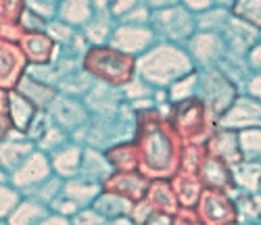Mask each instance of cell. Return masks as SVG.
Wrapping results in <instances>:
<instances>
[{"label":"cell","instance_id":"31","mask_svg":"<svg viewBox=\"0 0 261 225\" xmlns=\"http://www.w3.org/2000/svg\"><path fill=\"white\" fill-rule=\"evenodd\" d=\"M228 225H249V223H241V221H236V223H228Z\"/></svg>","mask_w":261,"mask_h":225},{"label":"cell","instance_id":"7","mask_svg":"<svg viewBox=\"0 0 261 225\" xmlns=\"http://www.w3.org/2000/svg\"><path fill=\"white\" fill-rule=\"evenodd\" d=\"M222 129L243 131L249 127H261V102L249 94L236 96L232 106L222 115Z\"/></svg>","mask_w":261,"mask_h":225},{"label":"cell","instance_id":"21","mask_svg":"<svg viewBox=\"0 0 261 225\" xmlns=\"http://www.w3.org/2000/svg\"><path fill=\"white\" fill-rule=\"evenodd\" d=\"M176 194H178V200H182L184 205H194L199 198H201V186L194 182V179H190V177H182V179H178L176 182Z\"/></svg>","mask_w":261,"mask_h":225},{"label":"cell","instance_id":"6","mask_svg":"<svg viewBox=\"0 0 261 225\" xmlns=\"http://www.w3.org/2000/svg\"><path fill=\"white\" fill-rule=\"evenodd\" d=\"M153 23L169 40H186L194 36L197 17L182 7L178 9L173 7V9H163L157 15H153Z\"/></svg>","mask_w":261,"mask_h":225},{"label":"cell","instance_id":"30","mask_svg":"<svg viewBox=\"0 0 261 225\" xmlns=\"http://www.w3.org/2000/svg\"><path fill=\"white\" fill-rule=\"evenodd\" d=\"M178 225H203V223H199V221H188V219H184V221H180Z\"/></svg>","mask_w":261,"mask_h":225},{"label":"cell","instance_id":"10","mask_svg":"<svg viewBox=\"0 0 261 225\" xmlns=\"http://www.w3.org/2000/svg\"><path fill=\"white\" fill-rule=\"evenodd\" d=\"M209 154L213 159H220L226 165L234 167L236 163L243 161L241 144H238V131L232 129H222L209 140Z\"/></svg>","mask_w":261,"mask_h":225},{"label":"cell","instance_id":"23","mask_svg":"<svg viewBox=\"0 0 261 225\" xmlns=\"http://www.w3.org/2000/svg\"><path fill=\"white\" fill-rule=\"evenodd\" d=\"M245 61H247V67H249V71H251V73L261 75V44H259V42H257L255 46L247 52Z\"/></svg>","mask_w":261,"mask_h":225},{"label":"cell","instance_id":"17","mask_svg":"<svg viewBox=\"0 0 261 225\" xmlns=\"http://www.w3.org/2000/svg\"><path fill=\"white\" fill-rule=\"evenodd\" d=\"M232 17L261 32V0H236L230 9Z\"/></svg>","mask_w":261,"mask_h":225},{"label":"cell","instance_id":"24","mask_svg":"<svg viewBox=\"0 0 261 225\" xmlns=\"http://www.w3.org/2000/svg\"><path fill=\"white\" fill-rule=\"evenodd\" d=\"M245 94H249V96H253L255 100L261 102V75L251 73V77L245 83Z\"/></svg>","mask_w":261,"mask_h":225},{"label":"cell","instance_id":"33","mask_svg":"<svg viewBox=\"0 0 261 225\" xmlns=\"http://www.w3.org/2000/svg\"><path fill=\"white\" fill-rule=\"evenodd\" d=\"M259 44H261V34H259Z\"/></svg>","mask_w":261,"mask_h":225},{"label":"cell","instance_id":"9","mask_svg":"<svg viewBox=\"0 0 261 225\" xmlns=\"http://www.w3.org/2000/svg\"><path fill=\"white\" fill-rule=\"evenodd\" d=\"M144 161L150 169H169L171 167L173 148H171V140L165 136V131H150L146 136Z\"/></svg>","mask_w":261,"mask_h":225},{"label":"cell","instance_id":"13","mask_svg":"<svg viewBox=\"0 0 261 225\" xmlns=\"http://www.w3.org/2000/svg\"><path fill=\"white\" fill-rule=\"evenodd\" d=\"M92 209L102 217V219H117V217H127L132 211V202L119 194H98L92 202Z\"/></svg>","mask_w":261,"mask_h":225},{"label":"cell","instance_id":"12","mask_svg":"<svg viewBox=\"0 0 261 225\" xmlns=\"http://www.w3.org/2000/svg\"><path fill=\"white\" fill-rule=\"evenodd\" d=\"M113 184V194H119L123 198H127L129 202L134 200H142V196L146 194L148 188V179L140 173H117L113 177H109Z\"/></svg>","mask_w":261,"mask_h":225},{"label":"cell","instance_id":"18","mask_svg":"<svg viewBox=\"0 0 261 225\" xmlns=\"http://www.w3.org/2000/svg\"><path fill=\"white\" fill-rule=\"evenodd\" d=\"M82 159H84V156H82V150L77 146H73V144L61 146L57 150V154H55V167L63 175H73V173L80 171Z\"/></svg>","mask_w":261,"mask_h":225},{"label":"cell","instance_id":"28","mask_svg":"<svg viewBox=\"0 0 261 225\" xmlns=\"http://www.w3.org/2000/svg\"><path fill=\"white\" fill-rule=\"evenodd\" d=\"M105 225H134V221L127 219V217H117V219H111L109 223H105Z\"/></svg>","mask_w":261,"mask_h":225},{"label":"cell","instance_id":"19","mask_svg":"<svg viewBox=\"0 0 261 225\" xmlns=\"http://www.w3.org/2000/svg\"><path fill=\"white\" fill-rule=\"evenodd\" d=\"M44 219H46V207L44 205L25 202V205H21L15 211V215L11 219V225H40Z\"/></svg>","mask_w":261,"mask_h":225},{"label":"cell","instance_id":"3","mask_svg":"<svg viewBox=\"0 0 261 225\" xmlns=\"http://www.w3.org/2000/svg\"><path fill=\"white\" fill-rule=\"evenodd\" d=\"M199 90H201V98L207 102V106L215 115H224L238 96L232 79H228V75L222 69H217V67L205 71V77L199 79Z\"/></svg>","mask_w":261,"mask_h":225},{"label":"cell","instance_id":"2","mask_svg":"<svg viewBox=\"0 0 261 225\" xmlns=\"http://www.w3.org/2000/svg\"><path fill=\"white\" fill-rule=\"evenodd\" d=\"M88 69L92 75L96 73L107 83H123L132 77V57L117 50H107V48H94L88 54Z\"/></svg>","mask_w":261,"mask_h":225},{"label":"cell","instance_id":"11","mask_svg":"<svg viewBox=\"0 0 261 225\" xmlns=\"http://www.w3.org/2000/svg\"><path fill=\"white\" fill-rule=\"evenodd\" d=\"M203 179L209 186V190H217V192L228 194L236 188L234 177H232V167L220 159H213V156L203 163Z\"/></svg>","mask_w":261,"mask_h":225},{"label":"cell","instance_id":"15","mask_svg":"<svg viewBox=\"0 0 261 225\" xmlns=\"http://www.w3.org/2000/svg\"><path fill=\"white\" fill-rule=\"evenodd\" d=\"M53 117L59 121L61 127L69 129V127H77L86 119V110L77 100L57 98L55 106H53Z\"/></svg>","mask_w":261,"mask_h":225},{"label":"cell","instance_id":"25","mask_svg":"<svg viewBox=\"0 0 261 225\" xmlns=\"http://www.w3.org/2000/svg\"><path fill=\"white\" fill-rule=\"evenodd\" d=\"M184 3H186L188 9L194 11V13H203V11H207V9L213 7V0H184Z\"/></svg>","mask_w":261,"mask_h":225},{"label":"cell","instance_id":"1","mask_svg":"<svg viewBox=\"0 0 261 225\" xmlns=\"http://www.w3.org/2000/svg\"><path fill=\"white\" fill-rule=\"evenodd\" d=\"M171 46L173 44H159L155 50H150L144 57L140 71L146 77V83L167 86L176 79H182V75L192 73L190 57L184 50L171 48Z\"/></svg>","mask_w":261,"mask_h":225},{"label":"cell","instance_id":"8","mask_svg":"<svg viewBox=\"0 0 261 225\" xmlns=\"http://www.w3.org/2000/svg\"><path fill=\"white\" fill-rule=\"evenodd\" d=\"M155 40V32L144 25H121L111 34V42L115 48L123 50L125 54H138L144 52Z\"/></svg>","mask_w":261,"mask_h":225},{"label":"cell","instance_id":"32","mask_svg":"<svg viewBox=\"0 0 261 225\" xmlns=\"http://www.w3.org/2000/svg\"><path fill=\"white\" fill-rule=\"evenodd\" d=\"M259 217H261V194H259Z\"/></svg>","mask_w":261,"mask_h":225},{"label":"cell","instance_id":"29","mask_svg":"<svg viewBox=\"0 0 261 225\" xmlns=\"http://www.w3.org/2000/svg\"><path fill=\"white\" fill-rule=\"evenodd\" d=\"M236 0H213V7H222V9H232Z\"/></svg>","mask_w":261,"mask_h":225},{"label":"cell","instance_id":"4","mask_svg":"<svg viewBox=\"0 0 261 225\" xmlns=\"http://www.w3.org/2000/svg\"><path fill=\"white\" fill-rule=\"evenodd\" d=\"M199 211L203 225H228L238 221L234 198H228L226 192H217V190L203 192L199 200Z\"/></svg>","mask_w":261,"mask_h":225},{"label":"cell","instance_id":"5","mask_svg":"<svg viewBox=\"0 0 261 225\" xmlns=\"http://www.w3.org/2000/svg\"><path fill=\"white\" fill-rule=\"evenodd\" d=\"M188 52L190 57L197 61L201 67H205V69H213V67H217L224 57L228 54L226 50V42L222 38V34L217 32H199L194 34L188 42Z\"/></svg>","mask_w":261,"mask_h":225},{"label":"cell","instance_id":"34","mask_svg":"<svg viewBox=\"0 0 261 225\" xmlns=\"http://www.w3.org/2000/svg\"><path fill=\"white\" fill-rule=\"evenodd\" d=\"M259 194H261V184H259Z\"/></svg>","mask_w":261,"mask_h":225},{"label":"cell","instance_id":"27","mask_svg":"<svg viewBox=\"0 0 261 225\" xmlns=\"http://www.w3.org/2000/svg\"><path fill=\"white\" fill-rule=\"evenodd\" d=\"M40 225H71L65 217H46Z\"/></svg>","mask_w":261,"mask_h":225},{"label":"cell","instance_id":"22","mask_svg":"<svg viewBox=\"0 0 261 225\" xmlns=\"http://www.w3.org/2000/svg\"><path fill=\"white\" fill-rule=\"evenodd\" d=\"M71 225H105V219L94 209H88V211H77Z\"/></svg>","mask_w":261,"mask_h":225},{"label":"cell","instance_id":"20","mask_svg":"<svg viewBox=\"0 0 261 225\" xmlns=\"http://www.w3.org/2000/svg\"><path fill=\"white\" fill-rule=\"evenodd\" d=\"M25 44H30V46H25L28 57L38 65H46V61L50 57V50H53L50 40L44 38V36H30Z\"/></svg>","mask_w":261,"mask_h":225},{"label":"cell","instance_id":"26","mask_svg":"<svg viewBox=\"0 0 261 225\" xmlns=\"http://www.w3.org/2000/svg\"><path fill=\"white\" fill-rule=\"evenodd\" d=\"M142 225H171V219H169V215H153Z\"/></svg>","mask_w":261,"mask_h":225},{"label":"cell","instance_id":"14","mask_svg":"<svg viewBox=\"0 0 261 225\" xmlns=\"http://www.w3.org/2000/svg\"><path fill=\"white\" fill-rule=\"evenodd\" d=\"M232 177L236 188H241L247 194H259L261 184V163L241 161L232 167Z\"/></svg>","mask_w":261,"mask_h":225},{"label":"cell","instance_id":"16","mask_svg":"<svg viewBox=\"0 0 261 225\" xmlns=\"http://www.w3.org/2000/svg\"><path fill=\"white\" fill-rule=\"evenodd\" d=\"M238 144H241L243 161L261 163V127H249L238 131Z\"/></svg>","mask_w":261,"mask_h":225}]
</instances>
